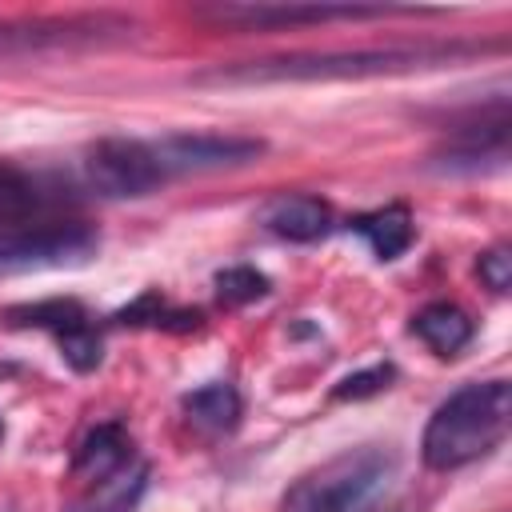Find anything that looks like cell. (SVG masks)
Wrapping results in <instances>:
<instances>
[{
  "label": "cell",
  "mask_w": 512,
  "mask_h": 512,
  "mask_svg": "<svg viewBox=\"0 0 512 512\" xmlns=\"http://www.w3.org/2000/svg\"><path fill=\"white\" fill-rule=\"evenodd\" d=\"M128 456H132L128 432H124L120 424H96V428L80 440L72 468H76V476L108 480V476H116V472L128 464Z\"/></svg>",
  "instance_id": "30bf717a"
},
{
  "label": "cell",
  "mask_w": 512,
  "mask_h": 512,
  "mask_svg": "<svg viewBox=\"0 0 512 512\" xmlns=\"http://www.w3.org/2000/svg\"><path fill=\"white\" fill-rule=\"evenodd\" d=\"M476 272H480V280H484L492 292H508V284H512V252H508L504 244L488 248V252L480 256Z\"/></svg>",
  "instance_id": "ac0fdd59"
},
{
  "label": "cell",
  "mask_w": 512,
  "mask_h": 512,
  "mask_svg": "<svg viewBox=\"0 0 512 512\" xmlns=\"http://www.w3.org/2000/svg\"><path fill=\"white\" fill-rule=\"evenodd\" d=\"M392 484V456L360 448L308 472L284 496V512H372Z\"/></svg>",
  "instance_id": "3957f363"
},
{
  "label": "cell",
  "mask_w": 512,
  "mask_h": 512,
  "mask_svg": "<svg viewBox=\"0 0 512 512\" xmlns=\"http://www.w3.org/2000/svg\"><path fill=\"white\" fill-rule=\"evenodd\" d=\"M412 332L436 352V356H456L468 340H472V320L464 308L448 304V300H436L428 308H420L412 316Z\"/></svg>",
  "instance_id": "4fadbf2b"
},
{
  "label": "cell",
  "mask_w": 512,
  "mask_h": 512,
  "mask_svg": "<svg viewBox=\"0 0 512 512\" xmlns=\"http://www.w3.org/2000/svg\"><path fill=\"white\" fill-rule=\"evenodd\" d=\"M184 412L196 428H208V432H232L240 424V396L232 384L224 380H212L196 392L184 396Z\"/></svg>",
  "instance_id": "5bb4252c"
},
{
  "label": "cell",
  "mask_w": 512,
  "mask_h": 512,
  "mask_svg": "<svg viewBox=\"0 0 512 512\" xmlns=\"http://www.w3.org/2000/svg\"><path fill=\"white\" fill-rule=\"evenodd\" d=\"M0 436H4V420H0Z\"/></svg>",
  "instance_id": "d6986e66"
},
{
  "label": "cell",
  "mask_w": 512,
  "mask_h": 512,
  "mask_svg": "<svg viewBox=\"0 0 512 512\" xmlns=\"http://www.w3.org/2000/svg\"><path fill=\"white\" fill-rule=\"evenodd\" d=\"M412 8H368V4H212L200 8L212 24L244 28V32H276V28H296V24H328V20H384V16H404Z\"/></svg>",
  "instance_id": "52a82bcc"
},
{
  "label": "cell",
  "mask_w": 512,
  "mask_h": 512,
  "mask_svg": "<svg viewBox=\"0 0 512 512\" xmlns=\"http://www.w3.org/2000/svg\"><path fill=\"white\" fill-rule=\"evenodd\" d=\"M484 52V44H388V48H352V52H292L264 60H236L196 72V84H284V80H360V76H396L440 68L464 56Z\"/></svg>",
  "instance_id": "6da1fadb"
},
{
  "label": "cell",
  "mask_w": 512,
  "mask_h": 512,
  "mask_svg": "<svg viewBox=\"0 0 512 512\" xmlns=\"http://www.w3.org/2000/svg\"><path fill=\"white\" fill-rule=\"evenodd\" d=\"M512 424V388L508 380H476L452 392L428 420L420 456L436 472L464 468L488 456Z\"/></svg>",
  "instance_id": "7a4b0ae2"
},
{
  "label": "cell",
  "mask_w": 512,
  "mask_h": 512,
  "mask_svg": "<svg viewBox=\"0 0 512 512\" xmlns=\"http://www.w3.org/2000/svg\"><path fill=\"white\" fill-rule=\"evenodd\" d=\"M392 380H396V368H392V364H372V368H364V372L344 376V380L332 388V400H364V396L384 392Z\"/></svg>",
  "instance_id": "e0dca14e"
},
{
  "label": "cell",
  "mask_w": 512,
  "mask_h": 512,
  "mask_svg": "<svg viewBox=\"0 0 512 512\" xmlns=\"http://www.w3.org/2000/svg\"><path fill=\"white\" fill-rule=\"evenodd\" d=\"M84 172H88V184L100 196H112V200L148 196L168 180L160 160H156V152H152V144L120 140V136L92 144L88 156H84Z\"/></svg>",
  "instance_id": "8992f818"
},
{
  "label": "cell",
  "mask_w": 512,
  "mask_h": 512,
  "mask_svg": "<svg viewBox=\"0 0 512 512\" xmlns=\"http://www.w3.org/2000/svg\"><path fill=\"white\" fill-rule=\"evenodd\" d=\"M352 232L368 240V248L380 256V260H396L400 252H408L412 236H416V224H412V212L404 204H388V208H376V212H364L352 220Z\"/></svg>",
  "instance_id": "7c38bea8"
},
{
  "label": "cell",
  "mask_w": 512,
  "mask_h": 512,
  "mask_svg": "<svg viewBox=\"0 0 512 512\" xmlns=\"http://www.w3.org/2000/svg\"><path fill=\"white\" fill-rule=\"evenodd\" d=\"M136 36H140V24L116 12L0 20V56H28V52H52V48H104V44H128Z\"/></svg>",
  "instance_id": "277c9868"
},
{
  "label": "cell",
  "mask_w": 512,
  "mask_h": 512,
  "mask_svg": "<svg viewBox=\"0 0 512 512\" xmlns=\"http://www.w3.org/2000/svg\"><path fill=\"white\" fill-rule=\"evenodd\" d=\"M164 176L176 172H220V168H244L256 156H264V140L252 136H220V132H176L152 144Z\"/></svg>",
  "instance_id": "ba28073f"
},
{
  "label": "cell",
  "mask_w": 512,
  "mask_h": 512,
  "mask_svg": "<svg viewBox=\"0 0 512 512\" xmlns=\"http://www.w3.org/2000/svg\"><path fill=\"white\" fill-rule=\"evenodd\" d=\"M120 324H152V328H172V332H192L200 328V312H184V308H168L160 300V292H144L136 304H128L124 312H116Z\"/></svg>",
  "instance_id": "9a60e30c"
},
{
  "label": "cell",
  "mask_w": 512,
  "mask_h": 512,
  "mask_svg": "<svg viewBox=\"0 0 512 512\" xmlns=\"http://www.w3.org/2000/svg\"><path fill=\"white\" fill-rule=\"evenodd\" d=\"M268 288H272L268 276L256 272V268H248V264H236V268L216 272V296L224 304H252L260 296H268Z\"/></svg>",
  "instance_id": "2e32d148"
},
{
  "label": "cell",
  "mask_w": 512,
  "mask_h": 512,
  "mask_svg": "<svg viewBox=\"0 0 512 512\" xmlns=\"http://www.w3.org/2000/svg\"><path fill=\"white\" fill-rule=\"evenodd\" d=\"M4 324H12V328H44V332L56 336V344L76 336V332H84V328H92L84 304L68 300V296L36 300V304H16V308L4 312Z\"/></svg>",
  "instance_id": "8fae6325"
},
{
  "label": "cell",
  "mask_w": 512,
  "mask_h": 512,
  "mask_svg": "<svg viewBox=\"0 0 512 512\" xmlns=\"http://www.w3.org/2000/svg\"><path fill=\"white\" fill-rule=\"evenodd\" d=\"M96 244H100V236L80 220H44V224H28V228H4L0 232V272L80 264L96 252Z\"/></svg>",
  "instance_id": "5b68a950"
},
{
  "label": "cell",
  "mask_w": 512,
  "mask_h": 512,
  "mask_svg": "<svg viewBox=\"0 0 512 512\" xmlns=\"http://www.w3.org/2000/svg\"><path fill=\"white\" fill-rule=\"evenodd\" d=\"M268 232H276L280 240H296V244H312L320 236H328L332 228V208L320 196H280L268 204L264 212Z\"/></svg>",
  "instance_id": "9c48e42d"
}]
</instances>
